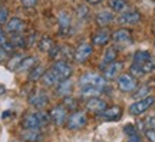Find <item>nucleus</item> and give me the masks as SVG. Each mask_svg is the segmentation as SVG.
<instances>
[{
	"label": "nucleus",
	"mask_w": 155,
	"mask_h": 142,
	"mask_svg": "<svg viewBox=\"0 0 155 142\" xmlns=\"http://www.w3.org/2000/svg\"><path fill=\"white\" fill-rule=\"evenodd\" d=\"M79 86L81 88H96L99 91H104L106 88V79L104 76H101L98 73H92V72H88L81 76L79 79Z\"/></svg>",
	"instance_id": "obj_1"
},
{
	"label": "nucleus",
	"mask_w": 155,
	"mask_h": 142,
	"mask_svg": "<svg viewBox=\"0 0 155 142\" xmlns=\"http://www.w3.org/2000/svg\"><path fill=\"white\" fill-rule=\"evenodd\" d=\"M155 102V98L154 96H147V98L144 99H139L138 102H134L131 106H129V112H131V115H135V116H138V115L144 114L145 111H148L154 105Z\"/></svg>",
	"instance_id": "obj_2"
},
{
	"label": "nucleus",
	"mask_w": 155,
	"mask_h": 142,
	"mask_svg": "<svg viewBox=\"0 0 155 142\" xmlns=\"http://www.w3.org/2000/svg\"><path fill=\"white\" fill-rule=\"evenodd\" d=\"M52 71L58 75V78L61 81L69 79L72 76V66L69 65L68 62H63V60H56L53 63V66H52Z\"/></svg>",
	"instance_id": "obj_3"
},
{
	"label": "nucleus",
	"mask_w": 155,
	"mask_h": 142,
	"mask_svg": "<svg viewBox=\"0 0 155 142\" xmlns=\"http://www.w3.org/2000/svg\"><path fill=\"white\" fill-rule=\"evenodd\" d=\"M86 114L85 112H81V111H78V112H73L69 118H68V128L69 129H72V131H76V129H81L83 126L86 125Z\"/></svg>",
	"instance_id": "obj_4"
},
{
	"label": "nucleus",
	"mask_w": 155,
	"mask_h": 142,
	"mask_svg": "<svg viewBox=\"0 0 155 142\" xmlns=\"http://www.w3.org/2000/svg\"><path fill=\"white\" fill-rule=\"evenodd\" d=\"M137 86H138L137 79L134 76H131V75L124 73V75L118 76V88L121 89L122 92H134L137 89Z\"/></svg>",
	"instance_id": "obj_5"
},
{
	"label": "nucleus",
	"mask_w": 155,
	"mask_h": 142,
	"mask_svg": "<svg viewBox=\"0 0 155 142\" xmlns=\"http://www.w3.org/2000/svg\"><path fill=\"white\" fill-rule=\"evenodd\" d=\"M49 116H50V121H53V124L62 125L68 118V109L63 105H58V106H55L53 109L50 111Z\"/></svg>",
	"instance_id": "obj_6"
},
{
	"label": "nucleus",
	"mask_w": 155,
	"mask_h": 142,
	"mask_svg": "<svg viewBox=\"0 0 155 142\" xmlns=\"http://www.w3.org/2000/svg\"><path fill=\"white\" fill-rule=\"evenodd\" d=\"M91 55H92V45L88 43V42H83V43L79 45L76 48V50H75V60L79 62V63H82V62H85Z\"/></svg>",
	"instance_id": "obj_7"
},
{
	"label": "nucleus",
	"mask_w": 155,
	"mask_h": 142,
	"mask_svg": "<svg viewBox=\"0 0 155 142\" xmlns=\"http://www.w3.org/2000/svg\"><path fill=\"white\" fill-rule=\"evenodd\" d=\"M122 68H124V65H122L121 62H112V63H109L108 66H105L104 68V78H105L106 81H111V79H115V78L119 76V73L122 72Z\"/></svg>",
	"instance_id": "obj_8"
},
{
	"label": "nucleus",
	"mask_w": 155,
	"mask_h": 142,
	"mask_svg": "<svg viewBox=\"0 0 155 142\" xmlns=\"http://www.w3.org/2000/svg\"><path fill=\"white\" fill-rule=\"evenodd\" d=\"M58 22H59V35L62 36H66L71 33V16L68 12H61L59 16H58Z\"/></svg>",
	"instance_id": "obj_9"
},
{
	"label": "nucleus",
	"mask_w": 155,
	"mask_h": 142,
	"mask_svg": "<svg viewBox=\"0 0 155 142\" xmlns=\"http://www.w3.org/2000/svg\"><path fill=\"white\" fill-rule=\"evenodd\" d=\"M112 40L118 45H128L132 42V35L128 29H118L112 35Z\"/></svg>",
	"instance_id": "obj_10"
},
{
	"label": "nucleus",
	"mask_w": 155,
	"mask_h": 142,
	"mask_svg": "<svg viewBox=\"0 0 155 142\" xmlns=\"http://www.w3.org/2000/svg\"><path fill=\"white\" fill-rule=\"evenodd\" d=\"M26 29V23L23 22L22 19H19V17H13L10 19L7 25H6V30L12 35H17V33H22L23 30Z\"/></svg>",
	"instance_id": "obj_11"
},
{
	"label": "nucleus",
	"mask_w": 155,
	"mask_h": 142,
	"mask_svg": "<svg viewBox=\"0 0 155 142\" xmlns=\"http://www.w3.org/2000/svg\"><path fill=\"white\" fill-rule=\"evenodd\" d=\"M141 20V15L139 12L132 10V12H124L121 16L118 17V22L121 25H135Z\"/></svg>",
	"instance_id": "obj_12"
},
{
	"label": "nucleus",
	"mask_w": 155,
	"mask_h": 142,
	"mask_svg": "<svg viewBox=\"0 0 155 142\" xmlns=\"http://www.w3.org/2000/svg\"><path fill=\"white\" fill-rule=\"evenodd\" d=\"M101 116L108 121H118L122 116V108L118 105H114L111 108H106L104 112H101Z\"/></svg>",
	"instance_id": "obj_13"
},
{
	"label": "nucleus",
	"mask_w": 155,
	"mask_h": 142,
	"mask_svg": "<svg viewBox=\"0 0 155 142\" xmlns=\"http://www.w3.org/2000/svg\"><path fill=\"white\" fill-rule=\"evenodd\" d=\"M22 125L25 129H39V128H42L40 122H39L38 114H26L22 121Z\"/></svg>",
	"instance_id": "obj_14"
},
{
	"label": "nucleus",
	"mask_w": 155,
	"mask_h": 142,
	"mask_svg": "<svg viewBox=\"0 0 155 142\" xmlns=\"http://www.w3.org/2000/svg\"><path fill=\"white\" fill-rule=\"evenodd\" d=\"M86 108H88L89 111H92V112L101 114V112H104V111L106 109V102L102 101V99H99L98 96H96V98H91V99H88V102H86Z\"/></svg>",
	"instance_id": "obj_15"
},
{
	"label": "nucleus",
	"mask_w": 155,
	"mask_h": 142,
	"mask_svg": "<svg viewBox=\"0 0 155 142\" xmlns=\"http://www.w3.org/2000/svg\"><path fill=\"white\" fill-rule=\"evenodd\" d=\"M109 40H111V32L106 29H101L99 32L94 35V45L96 46H105Z\"/></svg>",
	"instance_id": "obj_16"
},
{
	"label": "nucleus",
	"mask_w": 155,
	"mask_h": 142,
	"mask_svg": "<svg viewBox=\"0 0 155 142\" xmlns=\"http://www.w3.org/2000/svg\"><path fill=\"white\" fill-rule=\"evenodd\" d=\"M56 93L59 95V96H69L71 95V92H72V89H73V85L72 82L69 81V79H65V81H61V82L56 85Z\"/></svg>",
	"instance_id": "obj_17"
},
{
	"label": "nucleus",
	"mask_w": 155,
	"mask_h": 142,
	"mask_svg": "<svg viewBox=\"0 0 155 142\" xmlns=\"http://www.w3.org/2000/svg\"><path fill=\"white\" fill-rule=\"evenodd\" d=\"M29 102H30V105H33L35 108H43V106H46L49 104V98H48L46 93L39 92L29 99Z\"/></svg>",
	"instance_id": "obj_18"
},
{
	"label": "nucleus",
	"mask_w": 155,
	"mask_h": 142,
	"mask_svg": "<svg viewBox=\"0 0 155 142\" xmlns=\"http://www.w3.org/2000/svg\"><path fill=\"white\" fill-rule=\"evenodd\" d=\"M42 81H43V85H45V86H56L58 83L61 82V79L58 78V75H56L55 72L52 71V68H50L49 71H46L43 73Z\"/></svg>",
	"instance_id": "obj_19"
},
{
	"label": "nucleus",
	"mask_w": 155,
	"mask_h": 142,
	"mask_svg": "<svg viewBox=\"0 0 155 142\" xmlns=\"http://www.w3.org/2000/svg\"><path fill=\"white\" fill-rule=\"evenodd\" d=\"M114 19H115V16H114L112 10H102L96 15V23H98L99 26H106V25H109Z\"/></svg>",
	"instance_id": "obj_20"
},
{
	"label": "nucleus",
	"mask_w": 155,
	"mask_h": 142,
	"mask_svg": "<svg viewBox=\"0 0 155 142\" xmlns=\"http://www.w3.org/2000/svg\"><path fill=\"white\" fill-rule=\"evenodd\" d=\"M116 56H118V52H116L115 48H108L104 53V58H102V63H101V68H105L108 66L109 63L115 62L116 60Z\"/></svg>",
	"instance_id": "obj_21"
},
{
	"label": "nucleus",
	"mask_w": 155,
	"mask_h": 142,
	"mask_svg": "<svg viewBox=\"0 0 155 142\" xmlns=\"http://www.w3.org/2000/svg\"><path fill=\"white\" fill-rule=\"evenodd\" d=\"M108 6L112 12L116 13H124L128 9L127 0H108Z\"/></svg>",
	"instance_id": "obj_22"
},
{
	"label": "nucleus",
	"mask_w": 155,
	"mask_h": 142,
	"mask_svg": "<svg viewBox=\"0 0 155 142\" xmlns=\"http://www.w3.org/2000/svg\"><path fill=\"white\" fill-rule=\"evenodd\" d=\"M58 60H63V62H69V60H75V50L71 46H61V52H59V59Z\"/></svg>",
	"instance_id": "obj_23"
},
{
	"label": "nucleus",
	"mask_w": 155,
	"mask_h": 142,
	"mask_svg": "<svg viewBox=\"0 0 155 142\" xmlns=\"http://www.w3.org/2000/svg\"><path fill=\"white\" fill-rule=\"evenodd\" d=\"M22 138L28 142H38L42 139V134L39 129H25L22 132Z\"/></svg>",
	"instance_id": "obj_24"
},
{
	"label": "nucleus",
	"mask_w": 155,
	"mask_h": 142,
	"mask_svg": "<svg viewBox=\"0 0 155 142\" xmlns=\"http://www.w3.org/2000/svg\"><path fill=\"white\" fill-rule=\"evenodd\" d=\"M33 66H36V58L35 56H29V58H23V60L20 62V65L17 68V72H25L30 71Z\"/></svg>",
	"instance_id": "obj_25"
},
{
	"label": "nucleus",
	"mask_w": 155,
	"mask_h": 142,
	"mask_svg": "<svg viewBox=\"0 0 155 142\" xmlns=\"http://www.w3.org/2000/svg\"><path fill=\"white\" fill-rule=\"evenodd\" d=\"M9 42L13 45V48H15V49H22V48H26V46H28V43H26V38L23 36L22 33L13 35Z\"/></svg>",
	"instance_id": "obj_26"
},
{
	"label": "nucleus",
	"mask_w": 155,
	"mask_h": 142,
	"mask_svg": "<svg viewBox=\"0 0 155 142\" xmlns=\"http://www.w3.org/2000/svg\"><path fill=\"white\" fill-rule=\"evenodd\" d=\"M53 46H55V43H53V40H52L49 36H43L38 43L39 50H40V52H46V53H49V50L52 49Z\"/></svg>",
	"instance_id": "obj_27"
},
{
	"label": "nucleus",
	"mask_w": 155,
	"mask_h": 142,
	"mask_svg": "<svg viewBox=\"0 0 155 142\" xmlns=\"http://www.w3.org/2000/svg\"><path fill=\"white\" fill-rule=\"evenodd\" d=\"M150 58H151L150 52H147V50H137V52H135V55H134V63H137V65H142V63H145Z\"/></svg>",
	"instance_id": "obj_28"
},
{
	"label": "nucleus",
	"mask_w": 155,
	"mask_h": 142,
	"mask_svg": "<svg viewBox=\"0 0 155 142\" xmlns=\"http://www.w3.org/2000/svg\"><path fill=\"white\" fill-rule=\"evenodd\" d=\"M45 73V68L42 65H36L33 66L32 69H30V73H29V79L30 81H38V79H40V78L43 76Z\"/></svg>",
	"instance_id": "obj_29"
},
{
	"label": "nucleus",
	"mask_w": 155,
	"mask_h": 142,
	"mask_svg": "<svg viewBox=\"0 0 155 142\" xmlns=\"http://www.w3.org/2000/svg\"><path fill=\"white\" fill-rule=\"evenodd\" d=\"M124 132H125L128 137H129V141L139 142V137H138V134H137V128H135L134 125H131V124L125 125V128H124Z\"/></svg>",
	"instance_id": "obj_30"
},
{
	"label": "nucleus",
	"mask_w": 155,
	"mask_h": 142,
	"mask_svg": "<svg viewBox=\"0 0 155 142\" xmlns=\"http://www.w3.org/2000/svg\"><path fill=\"white\" fill-rule=\"evenodd\" d=\"M22 60H23L22 55H15L12 59H9V63H7L9 69H10V71H17V68H19V65H20Z\"/></svg>",
	"instance_id": "obj_31"
},
{
	"label": "nucleus",
	"mask_w": 155,
	"mask_h": 142,
	"mask_svg": "<svg viewBox=\"0 0 155 142\" xmlns=\"http://www.w3.org/2000/svg\"><path fill=\"white\" fill-rule=\"evenodd\" d=\"M82 89V96H91V98H96L98 95H101V92L102 91H99V89H96V88H81Z\"/></svg>",
	"instance_id": "obj_32"
},
{
	"label": "nucleus",
	"mask_w": 155,
	"mask_h": 142,
	"mask_svg": "<svg viewBox=\"0 0 155 142\" xmlns=\"http://www.w3.org/2000/svg\"><path fill=\"white\" fill-rule=\"evenodd\" d=\"M150 91H151V88L148 86V85H144V86H141L137 91V92L134 93L132 96L134 98H141V99H144L147 98V96H150Z\"/></svg>",
	"instance_id": "obj_33"
},
{
	"label": "nucleus",
	"mask_w": 155,
	"mask_h": 142,
	"mask_svg": "<svg viewBox=\"0 0 155 142\" xmlns=\"http://www.w3.org/2000/svg\"><path fill=\"white\" fill-rule=\"evenodd\" d=\"M63 106H65L66 109L75 111L78 106V101L75 98H72L71 95H69V96H65V99H63Z\"/></svg>",
	"instance_id": "obj_34"
},
{
	"label": "nucleus",
	"mask_w": 155,
	"mask_h": 142,
	"mask_svg": "<svg viewBox=\"0 0 155 142\" xmlns=\"http://www.w3.org/2000/svg\"><path fill=\"white\" fill-rule=\"evenodd\" d=\"M129 72H131V76H134V78H141L142 75H145L144 72H142L141 65H137V63H132V65H131Z\"/></svg>",
	"instance_id": "obj_35"
},
{
	"label": "nucleus",
	"mask_w": 155,
	"mask_h": 142,
	"mask_svg": "<svg viewBox=\"0 0 155 142\" xmlns=\"http://www.w3.org/2000/svg\"><path fill=\"white\" fill-rule=\"evenodd\" d=\"M141 68H142V72H144V73H150V72H152L155 69V59L150 58L145 63L141 65Z\"/></svg>",
	"instance_id": "obj_36"
},
{
	"label": "nucleus",
	"mask_w": 155,
	"mask_h": 142,
	"mask_svg": "<svg viewBox=\"0 0 155 142\" xmlns=\"http://www.w3.org/2000/svg\"><path fill=\"white\" fill-rule=\"evenodd\" d=\"M144 125L147 129H155V116L147 118V121H144Z\"/></svg>",
	"instance_id": "obj_37"
},
{
	"label": "nucleus",
	"mask_w": 155,
	"mask_h": 142,
	"mask_svg": "<svg viewBox=\"0 0 155 142\" xmlns=\"http://www.w3.org/2000/svg\"><path fill=\"white\" fill-rule=\"evenodd\" d=\"M7 16H9V10L5 7H0V25H3L7 20Z\"/></svg>",
	"instance_id": "obj_38"
},
{
	"label": "nucleus",
	"mask_w": 155,
	"mask_h": 142,
	"mask_svg": "<svg viewBox=\"0 0 155 142\" xmlns=\"http://www.w3.org/2000/svg\"><path fill=\"white\" fill-rule=\"evenodd\" d=\"M145 137L150 142H155V129H145Z\"/></svg>",
	"instance_id": "obj_39"
},
{
	"label": "nucleus",
	"mask_w": 155,
	"mask_h": 142,
	"mask_svg": "<svg viewBox=\"0 0 155 142\" xmlns=\"http://www.w3.org/2000/svg\"><path fill=\"white\" fill-rule=\"evenodd\" d=\"M78 13H79L78 16L81 17V19H85V17L89 16V12L86 10V7H85V6H81V7L78 9Z\"/></svg>",
	"instance_id": "obj_40"
},
{
	"label": "nucleus",
	"mask_w": 155,
	"mask_h": 142,
	"mask_svg": "<svg viewBox=\"0 0 155 142\" xmlns=\"http://www.w3.org/2000/svg\"><path fill=\"white\" fill-rule=\"evenodd\" d=\"M20 3L25 7H35V6L38 5V0H20Z\"/></svg>",
	"instance_id": "obj_41"
},
{
	"label": "nucleus",
	"mask_w": 155,
	"mask_h": 142,
	"mask_svg": "<svg viewBox=\"0 0 155 142\" xmlns=\"http://www.w3.org/2000/svg\"><path fill=\"white\" fill-rule=\"evenodd\" d=\"M5 60H9V53L3 48H0V62H5Z\"/></svg>",
	"instance_id": "obj_42"
},
{
	"label": "nucleus",
	"mask_w": 155,
	"mask_h": 142,
	"mask_svg": "<svg viewBox=\"0 0 155 142\" xmlns=\"http://www.w3.org/2000/svg\"><path fill=\"white\" fill-rule=\"evenodd\" d=\"M6 42H7V38H6V33L3 32L2 29H0V48H2V46H3V45H5Z\"/></svg>",
	"instance_id": "obj_43"
},
{
	"label": "nucleus",
	"mask_w": 155,
	"mask_h": 142,
	"mask_svg": "<svg viewBox=\"0 0 155 142\" xmlns=\"http://www.w3.org/2000/svg\"><path fill=\"white\" fill-rule=\"evenodd\" d=\"M86 2H88L89 5H99L102 0H86Z\"/></svg>",
	"instance_id": "obj_44"
},
{
	"label": "nucleus",
	"mask_w": 155,
	"mask_h": 142,
	"mask_svg": "<svg viewBox=\"0 0 155 142\" xmlns=\"http://www.w3.org/2000/svg\"><path fill=\"white\" fill-rule=\"evenodd\" d=\"M128 142H132V141H128Z\"/></svg>",
	"instance_id": "obj_45"
},
{
	"label": "nucleus",
	"mask_w": 155,
	"mask_h": 142,
	"mask_svg": "<svg viewBox=\"0 0 155 142\" xmlns=\"http://www.w3.org/2000/svg\"><path fill=\"white\" fill-rule=\"evenodd\" d=\"M0 7H2V6H0Z\"/></svg>",
	"instance_id": "obj_46"
}]
</instances>
